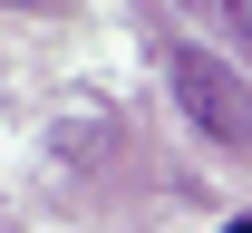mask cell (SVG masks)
Returning a JSON list of instances; mask_svg holds the SVG:
<instances>
[{
	"label": "cell",
	"mask_w": 252,
	"mask_h": 233,
	"mask_svg": "<svg viewBox=\"0 0 252 233\" xmlns=\"http://www.w3.org/2000/svg\"><path fill=\"white\" fill-rule=\"evenodd\" d=\"M214 10H223V30H233V39L252 49V0H214Z\"/></svg>",
	"instance_id": "obj_2"
},
{
	"label": "cell",
	"mask_w": 252,
	"mask_h": 233,
	"mask_svg": "<svg viewBox=\"0 0 252 233\" xmlns=\"http://www.w3.org/2000/svg\"><path fill=\"white\" fill-rule=\"evenodd\" d=\"M175 98L204 117V136H223V146H243L252 136V107H243V88L223 78L214 59H194V49H175Z\"/></svg>",
	"instance_id": "obj_1"
},
{
	"label": "cell",
	"mask_w": 252,
	"mask_h": 233,
	"mask_svg": "<svg viewBox=\"0 0 252 233\" xmlns=\"http://www.w3.org/2000/svg\"><path fill=\"white\" fill-rule=\"evenodd\" d=\"M0 10H49V0H0Z\"/></svg>",
	"instance_id": "obj_3"
},
{
	"label": "cell",
	"mask_w": 252,
	"mask_h": 233,
	"mask_svg": "<svg viewBox=\"0 0 252 233\" xmlns=\"http://www.w3.org/2000/svg\"><path fill=\"white\" fill-rule=\"evenodd\" d=\"M223 233H252V214H243V224H223Z\"/></svg>",
	"instance_id": "obj_4"
}]
</instances>
